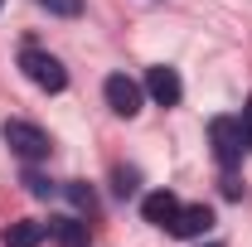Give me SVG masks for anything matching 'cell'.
<instances>
[{"instance_id": "6da1fadb", "label": "cell", "mask_w": 252, "mask_h": 247, "mask_svg": "<svg viewBox=\"0 0 252 247\" xmlns=\"http://www.w3.org/2000/svg\"><path fill=\"white\" fill-rule=\"evenodd\" d=\"M209 146H214V160L223 165V175H233L248 155V136H243V122L238 117H214L209 122Z\"/></svg>"}, {"instance_id": "7a4b0ae2", "label": "cell", "mask_w": 252, "mask_h": 247, "mask_svg": "<svg viewBox=\"0 0 252 247\" xmlns=\"http://www.w3.org/2000/svg\"><path fill=\"white\" fill-rule=\"evenodd\" d=\"M20 68H25V78H30L34 88H44V93H63L68 88V68H63L49 49H20Z\"/></svg>"}, {"instance_id": "3957f363", "label": "cell", "mask_w": 252, "mask_h": 247, "mask_svg": "<svg viewBox=\"0 0 252 247\" xmlns=\"http://www.w3.org/2000/svg\"><path fill=\"white\" fill-rule=\"evenodd\" d=\"M0 141L20 155V160H30V165H34V160H49V151H54L49 131H39L34 122H5V126H0Z\"/></svg>"}, {"instance_id": "277c9868", "label": "cell", "mask_w": 252, "mask_h": 247, "mask_svg": "<svg viewBox=\"0 0 252 247\" xmlns=\"http://www.w3.org/2000/svg\"><path fill=\"white\" fill-rule=\"evenodd\" d=\"M141 93H146V88H141L136 78H126V73H112V78L102 83V97H107V107H112L117 117H136V112H141Z\"/></svg>"}, {"instance_id": "5b68a950", "label": "cell", "mask_w": 252, "mask_h": 247, "mask_svg": "<svg viewBox=\"0 0 252 247\" xmlns=\"http://www.w3.org/2000/svg\"><path fill=\"white\" fill-rule=\"evenodd\" d=\"M146 93H151V102H156V107H180L185 83H180V73H175V68L156 63V68H146Z\"/></svg>"}, {"instance_id": "8992f818", "label": "cell", "mask_w": 252, "mask_h": 247, "mask_svg": "<svg viewBox=\"0 0 252 247\" xmlns=\"http://www.w3.org/2000/svg\"><path fill=\"white\" fill-rule=\"evenodd\" d=\"M209 228H214V209H209V204H180V214L170 223L175 238H204Z\"/></svg>"}, {"instance_id": "52a82bcc", "label": "cell", "mask_w": 252, "mask_h": 247, "mask_svg": "<svg viewBox=\"0 0 252 247\" xmlns=\"http://www.w3.org/2000/svg\"><path fill=\"white\" fill-rule=\"evenodd\" d=\"M175 214H180V199H175L170 189H156V194H146V199H141V218H146V223H156V228H170Z\"/></svg>"}, {"instance_id": "ba28073f", "label": "cell", "mask_w": 252, "mask_h": 247, "mask_svg": "<svg viewBox=\"0 0 252 247\" xmlns=\"http://www.w3.org/2000/svg\"><path fill=\"white\" fill-rule=\"evenodd\" d=\"M44 228H49L63 247H88V223H83V218H49Z\"/></svg>"}, {"instance_id": "9c48e42d", "label": "cell", "mask_w": 252, "mask_h": 247, "mask_svg": "<svg viewBox=\"0 0 252 247\" xmlns=\"http://www.w3.org/2000/svg\"><path fill=\"white\" fill-rule=\"evenodd\" d=\"M44 233H49L44 223H34V218H25V223H10L0 243H5V247H39V243H44Z\"/></svg>"}, {"instance_id": "30bf717a", "label": "cell", "mask_w": 252, "mask_h": 247, "mask_svg": "<svg viewBox=\"0 0 252 247\" xmlns=\"http://www.w3.org/2000/svg\"><path fill=\"white\" fill-rule=\"evenodd\" d=\"M63 194H68L78 209H88V214H93V189L83 185V180H68V189H63Z\"/></svg>"}, {"instance_id": "8fae6325", "label": "cell", "mask_w": 252, "mask_h": 247, "mask_svg": "<svg viewBox=\"0 0 252 247\" xmlns=\"http://www.w3.org/2000/svg\"><path fill=\"white\" fill-rule=\"evenodd\" d=\"M39 5H44L49 15H68V20H73V15H83V0H39Z\"/></svg>"}, {"instance_id": "7c38bea8", "label": "cell", "mask_w": 252, "mask_h": 247, "mask_svg": "<svg viewBox=\"0 0 252 247\" xmlns=\"http://www.w3.org/2000/svg\"><path fill=\"white\" fill-rule=\"evenodd\" d=\"M25 185H30V194H34V199H49V194H54V185H49L44 175H34V170H25Z\"/></svg>"}, {"instance_id": "4fadbf2b", "label": "cell", "mask_w": 252, "mask_h": 247, "mask_svg": "<svg viewBox=\"0 0 252 247\" xmlns=\"http://www.w3.org/2000/svg\"><path fill=\"white\" fill-rule=\"evenodd\" d=\"M131 189H136V175H131V170H117V194H131Z\"/></svg>"}, {"instance_id": "5bb4252c", "label": "cell", "mask_w": 252, "mask_h": 247, "mask_svg": "<svg viewBox=\"0 0 252 247\" xmlns=\"http://www.w3.org/2000/svg\"><path fill=\"white\" fill-rule=\"evenodd\" d=\"M238 122H243V136H248V151H252V97H248V107H243Z\"/></svg>"}, {"instance_id": "9a60e30c", "label": "cell", "mask_w": 252, "mask_h": 247, "mask_svg": "<svg viewBox=\"0 0 252 247\" xmlns=\"http://www.w3.org/2000/svg\"><path fill=\"white\" fill-rule=\"evenodd\" d=\"M209 247H219V243H209Z\"/></svg>"}, {"instance_id": "2e32d148", "label": "cell", "mask_w": 252, "mask_h": 247, "mask_svg": "<svg viewBox=\"0 0 252 247\" xmlns=\"http://www.w3.org/2000/svg\"><path fill=\"white\" fill-rule=\"evenodd\" d=\"M0 5H5V0H0Z\"/></svg>"}]
</instances>
